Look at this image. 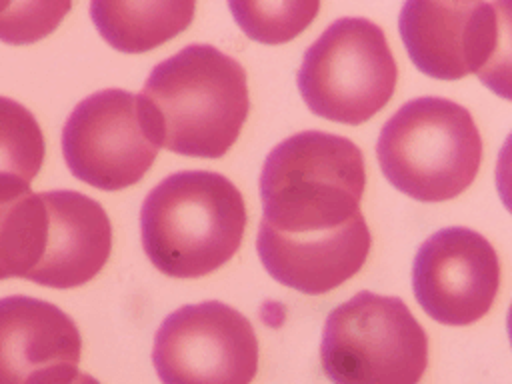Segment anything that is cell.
Instances as JSON below:
<instances>
[{
  "instance_id": "21",
  "label": "cell",
  "mask_w": 512,
  "mask_h": 384,
  "mask_svg": "<svg viewBox=\"0 0 512 384\" xmlns=\"http://www.w3.org/2000/svg\"><path fill=\"white\" fill-rule=\"evenodd\" d=\"M506 330H508V338H510V344H512V304H510L508 318H506Z\"/></svg>"
},
{
  "instance_id": "17",
  "label": "cell",
  "mask_w": 512,
  "mask_h": 384,
  "mask_svg": "<svg viewBox=\"0 0 512 384\" xmlns=\"http://www.w3.org/2000/svg\"><path fill=\"white\" fill-rule=\"evenodd\" d=\"M236 24L244 34L262 44H282L296 38L318 14L316 0L280 2H228Z\"/></svg>"
},
{
  "instance_id": "9",
  "label": "cell",
  "mask_w": 512,
  "mask_h": 384,
  "mask_svg": "<svg viewBox=\"0 0 512 384\" xmlns=\"http://www.w3.org/2000/svg\"><path fill=\"white\" fill-rule=\"evenodd\" d=\"M500 260L478 232L450 226L426 238L412 264V290L422 310L446 326H468L492 308Z\"/></svg>"
},
{
  "instance_id": "8",
  "label": "cell",
  "mask_w": 512,
  "mask_h": 384,
  "mask_svg": "<svg viewBox=\"0 0 512 384\" xmlns=\"http://www.w3.org/2000/svg\"><path fill=\"white\" fill-rule=\"evenodd\" d=\"M152 362L162 384H250L258 338L250 320L224 302L186 304L156 330Z\"/></svg>"
},
{
  "instance_id": "18",
  "label": "cell",
  "mask_w": 512,
  "mask_h": 384,
  "mask_svg": "<svg viewBox=\"0 0 512 384\" xmlns=\"http://www.w3.org/2000/svg\"><path fill=\"white\" fill-rule=\"evenodd\" d=\"M72 8L70 2H0V40L30 44L56 30Z\"/></svg>"
},
{
  "instance_id": "2",
  "label": "cell",
  "mask_w": 512,
  "mask_h": 384,
  "mask_svg": "<svg viewBox=\"0 0 512 384\" xmlns=\"http://www.w3.org/2000/svg\"><path fill=\"white\" fill-rule=\"evenodd\" d=\"M366 168L344 136L304 130L276 144L262 166V226L284 236L328 234L360 216Z\"/></svg>"
},
{
  "instance_id": "3",
  "label": "cell",
  "mask_w": 512,
  "mask_h": 384,
  "mask_svg": "<svg viewBox=\"0 0 512 384\" xmlns=\"http://www.w3.org/2000/svg\"><path fill=\"white\" fill-rule=\"evenodd\" d=\"M244 228L240 190L210 170L166 176L140 208L144 252L172 278H200L226 264L238 252Z\"/></svg>"
},
{
  "instance_id": "14",
  "label": "cell",
  "mask_w": 512,
  "mask_h": 384,
  "mask_svg": "<svg viewBox=\"0 0 512 384\" xmlns=\"http://www.w3.org/2000/svg\"><path fill=\"white\" fill-rule=\"evenodd\" d=\"M196 4L188 0L116 2L94 0L90 16L100 36L116 50L138 54L178 36L194 18Z\"/></svg>"
},
{
  "instance_id": "7",
  "label": "cell",
  "mask_w": 512,
  "mask_h": 384,
  "mask_svg": "<svg viewBox=\"0 0 512 384\" xmlns=\"http://www.w3.org/2000/svg\"><path fill=\"white\" fill-rule=\"evenodd\" d=\"M160 150L140 94L104 88L74 106L62 128V154L82 182L114 192L142 180Z\"/></svg>"
},
{
  "instance_id": "13",
  "label": "cell",
  "mask_w": 512,
  "mask_h": 384,
  "mask_svg": "<svg viewBox=\"0 0 512 384\" xmlns=\"http://www.w3.org/2000/svg\"><path fill=\"white\" fill-rule=\"evenodd\" d=\"M372 236L360 214L328 234L284 236L260 224L256 250L266 272L302 294H324L350 280L364 266Z\"/></svg>"
},
{
  "instance_id": "16",
  "label": "cell",
  "mask_w": 512,
  "mask_h": 384,
  "mask_svg": "<svg viewBox=\"0 0 512 384\" xmlns=\"http://www.w3.org/2000/svg\"><path fill=\"white\" fill-rule=\"evenodd\" d=\"M44 134L32 112L0 96V180L30 184L44 162Z\"/></svg>"
},
{
  "instance_id": "4",
  "label": "cell",
  "mask_w": 512,
  "mask_h": 384,
  "mask_svg": "<svg viewBox=\"0 0 512 384\" xmlns=\"http://www.w3.org/2000/svg\"><path fill=\"white\" fill-rule=\"evenodd\" d=\"M376 156L396 190L420 202H444L474 182L482 138L464 106L422 96L400 106L382 126Z\"/></svg>"
},
{
  "instance_id": "11",
  "label": "cell",
  "mask_w": 512,
  "mask_h": 384,
  "mask_svg": "<svg viewBox=\"0 0 512 384\" xmlns=\"http://www.w3.org/2000/svg\"><path fill=\"white\" fill-rule=\"evenodd\" d=\"M80 352V330L56 304L0 298V384H70Z\"/></svg>"
},
{
  "instance_id": "19",
  "label": "cell",
  "mask_w": 512,
  "mask_h": 384,
  "mask_svg": "<svg viewBox=\"0 0 512 384\" xmlns=\"http://www.w3.org/2000/svg\"><path fill=\"white\" fill-rule=\"evenodd\" d=\"M492 8L496 18L494 44L476 76L496 96L512 100V0L492 2Z\"/></svg>"
},
{
  "instance_id": "1",
  "label": "cell",
  "mask_w": 512,
  "mask_h": 384,
  "mask_svg": "<svg viewBox=\"0 0 512 384\" xmlns=\"http://www.w3.org/2000/svg\"><path fill=\"white\" fill-rule=\"evenodd\" d=\"M140 96L160 146L194 158H222L250 110L242 64L210 44H190L156 64Z\"/></svg>"
},
{
  "instance_id": "10",
  "label": "cell",
  "mask_w": 512,
  "mask_h": 384,
  "mask_svg": "<svg viewBox=\"0 0 512 384\" xmlns=\"http://www.w3.org/2000/svg\"><path fill=\"white\" fill-rule=\"evenodd\" d=\"M398 30L420 72L436 80H460L488 60L496 18L492 2L408 0Z\"/></svg>"
},
{
  "instance_id": "6",
  "label": "cell",
  "mask_w": 512,
  "mask_h": 384,
  "mask_svg": "<svg viewBox=\"0 0 512 384\" xmlns=\"http://www.w3.org/2000/svg\"><path fill=\"white\" fill-rule=\"evenodd\" d=\"M398 68L382 28L360 16L332 22L304 52L298 90L320 118L358 126L392 98Z\"/></svg>"
},
{
  "instance_id": "15",
  "label": "cell",
  "mask_w": 512,
  "mask_h": 384,
  "mask_svg": "<svg viewBox=\"0 0 512 384\" xmlns=\"http://www.w3.org/2000/svg\"><path fill=\"white\" fill-rule=\"evenodd\" d=\"M48 210L42 192L0 180V280L26 278L44 254Z\"/></svg>"
},
{
  "instance_id": "20",
  "label": "cell",
  "mask_w": 512,
  "mask_h": 384,
  "mask_svg": "<svg viewBox=\"0 0 512 384\" xmlns=\"http://www.w3.org/2000/svg\"><path fill=\"white\" fill-rule=\"evenodd\" d=\"M496 190L504 208L512 214V132L504 140L496 162Z\"/></svg>"
},
{
  "instance_id": "12",
  "label": "cell",
  "mask_w": 512,
  "mask_h": 384,
  "mask_svg": "<svg viewBox=\"0 0 512 384\" xmlns=\"http://www.w3.org/2000/svg\"><path fill=\"white\" fill-rule=\"evenodd\" d=\"M48 226L44 254L28 280L48 288L90 282L108 262L112 224L100 202L76 190L42 192Z\"/></svg>"
},
{
  "instance_id": "5",
  "label": "cell",
  "mask_w": 512,
  "mask_h": 384,
  "mask_svg": "<svg viewBox=\"0 0 512 384\" xmlns=\"http://www.w3.org/2000/svg\"><path fill=\"white\" fill-rule=\"evenodd\" d=\"M320 362L332 384H418L428 336L398 296L360 290L326 316Z\"/></svg>"
}]
</instances>
